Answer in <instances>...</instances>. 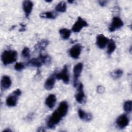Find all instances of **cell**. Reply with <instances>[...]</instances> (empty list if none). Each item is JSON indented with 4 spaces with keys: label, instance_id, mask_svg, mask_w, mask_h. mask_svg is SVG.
I'll use <instances>...</instances> for the list:
<instances>
[{
    "label": "cell",
    "instance_id": "9a60e30c",
    "mask_svg": "<svg viewBox=\"0 0 132 132\" xmlns=\"http://www.w3.org/2000/svg\"><path fill=\"white\" fill-rule=\"evenodd\" d=\"M55 74L49 77L45 82L44 88L47 90H50L53 88L55 84Z\"/></svg>",
    "mask_w": 132,
    "mask_h": 132
},
{
    "label": "cell",
    "instance_id": "e0dca14e",
    "mask_svg": "<svg viewBox=\"0 0 132 132\" xmlns=\"http://www.w3.org/2000/svg\"><path fill=\"white\" fill-rule=\"evenodd\" d=\"M1 87L4 90L8 89L11 85V80L10 78L7 75H4L1 79Z\"/></svg>",
    "mask_w": 132,
    "mask_h": 132
},
{
    "label": "cell",
    "instance_id": "ba28073f",
    "mask_svg": "<svg viewBox=\"0 0 132 132\" xmlns=\"http://www.w3.org/2000/svg\"><path fill=\"white\" fill-rule=\"evenodd\" d=\"M82 69L83 64L82 63H78L73 68V84L74 87H76L77 85L78 79L80 76Z\"/></svg>",
    "mask_w": 132,
    "mask_h": 132
},
{
    "label": "cell",
    "instance_id": "ac0fdd59",
    "mask_svg": "<svg viewBox=\"0 0 132 132\" xmlns=\"http://www.w3.org/2000/svg\"><path fill=\"white\" fill-rule=\"evenodd\" d=\"M78 113L80 119L87 122L91 120L92 118V116L90 113L86 112L85 111L80 109L78 110Z\"/></svg>",
    "mask_w": 132,
    "mask_h": 132
},
{
    "label": "cell",
    "instance_id": "603a6c76",
    "mask_svg": "<svg viewBox=\"0 0 132 132\" xmlns=\"http://www.w3.org/2000/svg\"><path fill=\"white\" fill-rule=\"evenodd\" d=\"M116 44L115 42L112 40L110 39L109 40L107 43V53L108 55H111L116 50Z\"/></svg>",
    "mask_w": 132,
    "mask_h": 132
},
{
    "label": "cell",
    "instance_id": "ffe728a7",
    "mask_svg": "<svg viewBox=\"0 0 132 132\" xmlns=\"http://www.w3.org/2000/svg\"><path fill=\"white\" fill-rule=\"evenodd\" d=\"M61 37L64 40H68L71 35V30L66 28H61L59 31Z\"/></svg>",
    "mask_w": 132,
    "mask_h": 132
},
{
    "label": "cell",
    "instance_id": "4fadbf2b",
    "mask_svg": "<svg viewBox=\"0 0 132 132\" xmlns=\"http://www.w3.org/2000/svg\"><path fill=\"white\" fill-rule=\"evenodd\" d=\"M22 6L26 17L28 18L33 8L34 4L32 2L30 1H24L23 2Z\"/></svg>",
    "mask_w": 132,
    "mask_h": 132
},
{
    "label": "cell",
    "instance_id": "83f0119b",
    "mask_svg": "<svg viewBox=\"0 0 132 132\" xmlns=\"http://www.w3.org/2000/svg\"><path fill=\"white\" fill-rule=\"evenodd\" d=\"M105 90L104 87L102 86H98L97 87V92L98 93H102Z\"/></svg>",
    "mask_w": 132,
    "mask_h": 132
},
{
    "label": "cell",
    "instance_id": "9c48e42d",
    "mask_svg": "<svg viewBox=\"0 0 132 132\" xmlns=\"http://www.w3.org/2000/svg\"><path fill=\"white\" fill-rule=\"evenodd\" d=\"M81 49L82 47L80 44H76L70 49L69 51V55L74 59H77L80 55Z\"/></svg>",
    "mask_w": 132,
    "mask_h": 132
},
{
    "label": "cell",
    "instance_id": "44dd1931",
    "mask_svg": "<svg viewBox=\"0 0 132 132\" xmlns=\"http://www.w3.org/2000/svg\"><path fill=\"white\" fill-rule=\"evenodd\" d=\"M40 16L41 18L48 19H54L56 17V14L53 11H46L43 12L40 14Z\"/></svg>",
    "mask_w": 132,
    "mask_h": 132
},
{
    "label": "cell",
    "instance_id": "3957f363",
    "mask_svg": "<svg viewBox=\"0 0 132 132\" xmlns=\"http://www.w3.org/2000/svg\"><path fill=\"white\" fill-rule=\"evenodd\" d=\"M21 90L19 89L15 90L13 92H12L6 98V105L9 107H14L15 106L19 97L21 95Z\"/></svg>",
    "mask_w": 132,
    "mask_h": 132
},
{
    "label": "cell",
    "instance_id": "f1b7e54d",
    "mask_svg": "<svg viewBox=\"0 0 132 132\" xmlns=\"http://www.w3.org/2000/svg\"><path fill=\"white\" fill-rule=\"evenodd\" d=\"M107 2L106 1H98V3L102 6H104L106 5Z\"/></svg>",
    "mask_w": 132,
    "mask_h": 132
},
{
    "label": "cell",
    "instance_id": "4dcf8cb0",
    "mask_svg": "<svg viewBox=\"0 0 132 132\" xmlns=\"http://www.w3.org/2000/svg\"><path fill=\"white\" fill-rule=\"evenodd\" d=\"M43 128H44L43 127H41L39 128V129L37 130L39 131H45V129H43Z\"/></svg>",
    "mask_w": 132,
    "mask_h": 132
},
{
    "label": "cell",
    "instance_id": "7a4b0ae2",
    "mask_svg": "<svg viewBox=\"0 0 132 132\" xmlns=\"http://www.w3.org/2000/svg\"><path fill=\"white\" fill-rule=\"evenodd\" d=\"M51 61L50 57L47 55L40 54L38 58H35L30 59L27 63V65H31L35 67H40L44 64H47Z\"/></svg>",
    "mask_w": 132,
    "mask_h": 132
},
{
    "label": "cell",
    "instance_id": "30bf717a",
    "mask_svg": "<svg viewBox=\"0 0 132 132\" xmlns=\"http://www.w3.org/2000/svg\"><path fill=\"white\" fill-rule=\"evenodd\" d=\"M129 123V119L126 114H123L118 117L116 120V124L119 128H125Z\"/></svg>",
    "mask_w": 132,
    "mask_h": 132
},
{
    "label": "cell",
    "instance_id": "8fae6325",
    "mask_svg": "<svg viewBox=\"0 0 132 132\" xmlns=\"http://www.w3.org/2000/svg\"><path fill=\"white\" fill-rule=\"evenodd\" d=\"M75 99L76 101L80 104L85 102V95L84 92V86L81 83H80L78 87L77 91L75 94Z\"/></svg>",
    "mask_w": 132,
    "mask_h": 132
},
{
    "label": "cell",
    "instance_id": "52a82bcc",
    "mask_svg": "<svg viewBox=\"0 0 132 132\" xmlns=\"http://www.w3.org/2000/svg\"><path fill=\"white\" fill-rule=\"evenodd\" d=\"M124 25L122 20L118 16H114L112 18V22L109 27L110 32H113L117 29H120Z\"/></svg>",
    "mask_w": 132,
    "mask_h": 132
},
{
    "label": "cell",
    "instance_id": "d4e9b609",
    "mask_svg": "<svg viewBox=\"0 0 132 132\" xmlns=\"http://www.w3.org/2000/svg\"><path fill=\"white\" fill-rule=\"evenodd\" d=\"M123 109L124 111L129 113L131 112L132 109V102L131 101L128 100L126 101L123 105Z\"/></svg>",
    "mask_w": 132,
    "mask_h": 132
},
{
    "label": "cell",
    "instance_id": "2e32d148",
    "mask_svg": "<svg viewBox=\"0 0 132 132\" xmlns=\"http://www.w3.org/2000/svg\"><path fill=\"white\" fill-rule=\"evenodd\" d=\"M56 100H57L55 95L54 94H51L46 97L45 103L49 108L52 109L55 106Z\"/></svg>",
    "mask_w": 132,
    "mask_h": 132
},
{
    "label": "cell",
    "instance_id": "484cf974",
    "mask_svg": "<svg viewBox=\"0 0 132 132\" xmlns=\"http://www.w3.org/2000/svg\"><path fill=\"white\" fill-rule=\"evenodd\" d=\"M22 56L24 58H29L30 57L29 48L27 47H24L22 52Z\"/></svg>",
    "mask_w": 132,
    "mask_h": 132
},
{
    "label": "cell",
    "instance_id": "d6a6232c",
    "mask_svg": "<svg viewBox=\"0 0 132 132\" xmlns=\"http://www.w3.org/2000/svg\"><path fill=\"white\" fill-rule=\"evenodd\" d=\"M68 3H72L74 1H68Z\"/></svg>",
    "mask_w": 132,
    "mask_h": 132
},
{
    "label": "cell",
    "instance_id": "5bb4252c",
    "mask_svg": "<svg viewBox=\"0 0 132 132\" xmlns=\"http://www.w3.org/2000/svg\"><path fill=\"white\" fill-rule=\"evenodd\" d=\"M68 108L69 106L68 103L65 101H62L60 103L57 110L60 113V114L63 117L67 114L68 111Z\"/></svg>",
    "mask_w": 132,
    "mask_h": 132
},
{
    "label": "cell",
    "instance_id": "7402d4cb",
    "mask_svg": "<svg viewBox=\"0 0 132 132\" xmlns=\"http://www.w3.org/2000/svg\"><path fill=\"white\" fill-rule=\"evenodd\" d=\"M55 10L57 12H64L67 10V3L64 1H61L58 3L55 7Z\"/></svg>",
    "mask_w": 132,
    "mask_h": 132
},
{
    "label": "cell",
    "instance_id": "f546056e",
    "mask_svg": "<svg viewBox=\"0 0 132 132\" xmlns=\"http://www.w3.org/2000/svg\"><path fill=\"white\" fill-rule=\"evenodd\" d=\"M20 25L21 26V29L19 30V31H21V32H22V31H24L25 30V27H26V26L25 25H23L22 24H21Z\"/></svg>",
    "mask_w": 132,
    "mask_h": 132
},
{
    "label": "cell",
    "instance_id": "cb8c5ba5",
    "mask_svg": "<svg viewBox=\"0 0 132 132\" xmlns=\"http://www.w3.org/2000/svg\"><path fill=\"white\" fill-rule=\"evenodd\" d=\"M123 73V71L121 69H118L113 70L110 73V76L114 79H117L121 77Z\"/></svg>",
    "mask_w": 132,
    "mask_h": 132
},
{
    "label": "cell",
    "instance_id": "8992f818",
    "mask_svg": "<svg viewBox=\"0 0 132 132\" xmlns=\"http://www.w3.org/2000/svg\"><path fill=\"white\" fill-rule=\"evenodd\" d=\"M55 77L57 79L62 80L64 84H68L69 82V76L67 65H65L64 66L61 72L55 74Z\"/></svg>",
    "mask_w": 132,
    "mask_h": 132
},
{
    "label": "cell",
    "instance_id": "5b68a950",
    "mask_svg": "<svg viewBox=\"0 0 132 132\" xmlns=\"http://www.w3.org/2000/svg\"><path fill=\"white\" fill-rule=\"evenodd\" d=\"M88 25V23L80 16H79L77 21L73 24L72 30L74 32H79L84 27H87Z\"/></svg>",
    "mask_w": 132,
    "mask_h": 132
},
{
    "label": "cell",
    "instance_id": "6da1fadb",
    "mask_svg": "<svg viewBox=\"0 0 132 132\" xmlns=\"http://www.w3.org/2000/svg\"><path fill=\"white\" fill-rule=\"evenodd\" d=\"M18 57V53L15 51H5L1 55V60L5 65L14 62Z\"/></svg>",
    "mask_w": 132,
    "mask_h": 132
},
{
    "label": "cell",
    "instance_id": "7c38bea8",
    "mask_svg": "<svg viewBox=\"0 0 132 132\" xmlns=\"http://www.w3.org/2000/svg\"><path fill=\"white\" fill-rule=\"evenodd\" d=\"M109 39L103 34H100L96 37V45L101 49L104 48Z\"/></svg>",
    "mask_w": 132,
    "mask_h": 132
},
{
    "label": "cell",
    "instance_id": "d6986e66",
    "mask_svg": "<svg viewBox=\"0 0 132 132\" xmlns=\"http://www.w3.org/2000/svg\"><path fill=\"white\" fill-rule=\"evenodd\" d=\"M48 43V41L46 40H42L41 41H40L39 42H38L37 44L35 46V50L39 51H43L45 49Z\"/></svg>",
    "mask_w": 132,
    "mask_h": 132
},
{
    "label": "cell",
    "instance_id": "277c9868",
    "mask_svg": "<svg viewBox=\"0 0 132 132\" xmlns=\"http://www.w3.org/2000/svg\"><path fill=\"white\" fill-rule=\"evenodd\" d=\"M62 117L60 114V113L55 110L49 118L47 121V126L49 128H54L56 125L58 124Z\"/></svg>",
    "mask_w": 132,
    "mask_h": 132
},
{
    "label": "cell",
    "instance_id": "4316f807",
    "mask_svg": "<svg viewBox=\"0 0 132 132\" xmlns=\"http://www.w3.org/2000/svg\"><path fill=\"white\" fill-rule=\"evenodd\" d=\"M24 68V65L21 62H17L14 65V69L16 71H21Z\"/></svg>",
    "mask_w": 132,
    "mask_h": 132
},
{
    "label": "cell",
    "instance_id": "1f68e13d",
    "mask_svg": "<svg viewBox=\"0 0 132 132\" xmlns=\"http://www.w3.org/2000/svg\"><path fill=\"white\" fill-rule=\"evenodd\" d=\"M11 130L9 129H6L5 130H4V131H11Z\"/></svg>",
    "mask_w": 132,
    "mask_h": 132
}]
</instances>
